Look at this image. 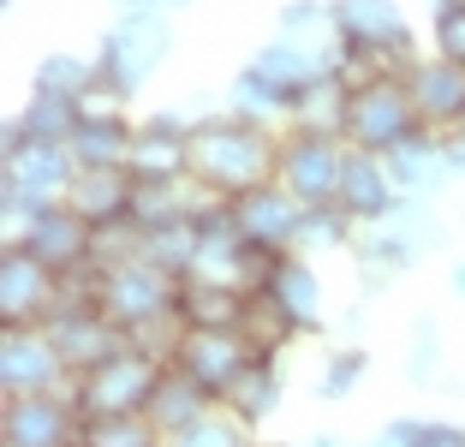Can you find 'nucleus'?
I'll return each instance as SVG.
<instances>
[{"mask_svg":"<svg viewBox=\"0 0 465 447\" xmlns=\"http://www.w3.org/2000/svg\"><path fill=\"white\" fill-rule=\"evenodd\" d=\"M274 167H281V144H274L269 125H251L239 114L192 125V179L215 197H227V204L269 185Z\"/></svg>","mask_w":465,"mask_h":447,"instance_id":"nucleus-1","label":"nucleus"},{"mask_svg":"<svg viewBox=\"0 0 465 447\" xmlns=\"http://www.w3.org/2000/svg\"><path fill=\"white\" fill-rule=\"evenodd\" d=\"M102 311L108 323L125 328V340H143L150 328L179 323L173 304H179V274H167L162 263H150L143 251L125 263H102Z\"/></svg>","mask_w":465,"mask_h":447,"instance_id":"nucleus-2","label":"nucleus"},{"mask_svg":"<svg viewBox=\"0 0 465 447\" xmlns=\"http://www.w3.org/2000/svg\"><path fill=\"white\" fill-rule=\"evenodd\" d=\"M167 48H173V25H167L162 6H125L108 25V36H102L96 66H102L108 84H120L125 95H137L155 78V66L167 60Z\"/></svg>","mask_w":465,"mask_h":447,"instance_id":"nucleus-3","label":"nucleus"},{"mask_svg":"<svg viewBox=\"0 0 465 447\" xmlns=\"http://www.w3.org/2000/svg\"><path fill=\"white\" fill-rule=\"evenodd\" d=\"M418 132V108H411V90H406V72H376L364 78L352 95H346V120L341 137L352 149H370V155H388L400 137Z\"/></svg>","mask_w":465,"mask_h":447,"instance_id":"nucleus-4","label":"nucleus"},{"mask_svg":"<svg viewBox=\"0 0 465 447\" xmlns=\"http://www.w3.org/2000/svg\"><path fill=\"white\" fill-rule=\"evenodd\" d=\"M162 370H167V358L143 353V346H125V353L108 358V364L72 376V400H78L84 418H102V412H143L150 393H155V382H162Z\"/></svg>","mask_w":465,"mask_h":447,"instance_id":"nucleus-5","label":"nucleus"},{"mask_svg":"<svg viewBox=\"0 0 465 447\" xmlns=\"http://www.w3.org/2000/svg\"><path fill=\"white\" fill-rule=\"evenodd\" d=\"M334 6V42L346 55L370 60L382 72H406L411 66V25L400 18L394 0H329Z\"/></svg>","mask_w":465,"mask_h":447,"instance_id":"nucleus-6","label":"nucleus"},{"mask_svg":"<svg viewBox=\"0 0 465 447\" xmlns=\"http://www.w3.org/2000/svg\"><path fill=\"white\" fill-rule=\"evenodd\" d=\"M346 149H352V144L334 137V132H287V137H281V167H274V179H281L304 209L341 204Z\"/></svg>","mask_w":465,"mask_h":447,"instance_id":"nucleus-7","label":"nucleus"},{"mask_svg":"<svg viewBox=\"0 0 465 447\" xmlns=\"http://www.w3.org/2000/svg\"><path fill=\"white\" fill-rule=\"evenodd\" d=\"M78 400L72 388L48 393H6V418H0V447H78Z\"/></svg>","mask_w":465,"mask_h":447,"instance_id":"nucleus-8","label":"nucleus"},{"mask_svg":"<svg viewBox=\"0 0 465 447\" xmlns=\"http://www.w3.org/2000/svg\"><path fill=\"white\" fill-rule=\"evenodd\" d=\"M251 358L257 353H251V340L239 334V328H185L179 346H173V364L185 370L215 406L232 393V382L251 370Z\"/></svg>","mask_w":465,"mask_h":447,"instance_id":"nucleus-9","label":"nucleus"},{"mask_svg":"<svg viewBox=\"0 0 465 447\" xmlns=\"http://www.w3.org/2000/svg\"><path fill=\"white\" fill-rule=\"evenodd\" d=\"M60 304V274L42 257H30L25 244H6L0 257V316L6 328H42Z\"/></svg>","mask_w":465,"mask_h":447,"instance_id":"nucleus-10","label":"nucleus"},{"mask_svg":"<svg viewBox=\"0 0 465 447\" xmlns=\"http://www.w3.org/2000/svg\"><path fill=\"white\" fill-rule=\"evenodd\" d=\"M13 244H25L30 257H42L54 274H72V269H90V263H96V227H90L72 204L36 209Z\"/></svg>","mask_w":465,"mask_h":447,"instance_id":"nucleus-11","label":"nucleus"},{"mask_svg":"<svg viewBox=\"0 0 465 447\" xmlns=\"http://www.w3.org/2000/svg\"><path fill=\"white\" fill-rule=\"evenodd\" d=\"M0 388L6 393L72 388V364L48 328H6V340H0Z\"/></svg>","mask_w":465,"mask_h":447,"instance_id":"nucleus-12","label":"nucleus"},{"mask_svg":"<svg viewBox=\"0 0 465 447\" xmlns=\"http://www.w3.org/2000/svg\"><path fill=\"white\" fill-rule=\"evenodd\" d=\"M42 328H48V334H54V346L66 353L72 376L108 364L114 353H125V346H132V340H125V328L108 323V311H102V304H60V311L48 316Z\"/></svg>","mask_w":465,"mask_h":447,"instance_id":"nucleus-13","label":"nucleus"},{"mask_svg":"<svg viewBox=\"0 0 465 447\" xmlns=\"http://www.w3.org/2000/svg\"><path fill=\"white\" fill-rule=\"evenodd\" d=\"M137 185H162V179H192V125L167 114H150L137 120L132 132V155H125Z\"/></svg>","mask_w":465,"mask_h":447,"instance_id":"nucleus-14","label":"nucleus"},{"mask_svg":"<svg viewBox=\"0 0 465 447\" xmlns=\"http://www.w3.org/2000/svg\"><path fill=\"white\" fill-rule=\"evenodd\" d=\"M232 215H239V227H245L251 244H262V251H299V227H304V204L292 197L281 179H269V185L245 191V197H232Z\"/></svg>","mask_w":465,"mask_h":447,"instance_id":"nucleus-15","label":"nucleus"},{"mask_svg":"<svg viewBox=\"0 0 465 447\" xmlns=\"http://www.w3.org/2000/svg\"><path fill=\"white\" fill-rule=\"evenodd\" d=\"M406 90H411V108H418V125L430 132H460L465 125V66L453 60H411L406 66Z\"/></svg>","mask_w":465,"mask_h":447,"instance_id":"nucleus-16","label":"nucleus"},{"mask_svg":"<svg viewBox=\"0 0 465 447\" xmlns=\"http://www.w3.org/2000/svg\"><path fill=\"white\" fill-rule=\"evenodd\" d=\"M400 185L388 174L382 155H370V149H346V174H341V209L358 221V227H382V221L400 215Z\"/></svg>","mask_w":465,"mask_h":447,"instance_id":"nucleus-17","label":"nucleus"},{"mask_svg":"<svg viewBox=\"0 0 465 447\" xmlns=\"http://www.w3.org/2000/svg\"><path fill=\"white\" fill-rule=\"evenodd\" d=\"M257 293L274 298L304 334H322V274L311 269L304 251H274L269 269H262V281H257Z\"/></svg>","mask_w":465,"mask_h":447,"instance_id":"nucleus-18","label":"nucleus"},{"mask_svg":"<svg viewBox=\"0 0 465 447\" xmlns=\"http://www.w3.org/2000/svg\"><path fill=\"white\" fill-rule=\"evenodd\" d=\"M66 204L78 209L90 227H120V221H132V204H137V179L132 167H78V179H72Z\"/></svg>","mask_w":465,"mask_h":447,"instance_id":"nucleus-19","label":"nucleus"},{"mask_svg":"<svg viewBox=\"0 0 465 447\" xmlns=\"http://www.w3.org/2000/svg\"><path fill=\"white\" fill-rule=\"evenodd\" d=\"M382 162H388V174H394L400 197H430V191H441V179L453 174L448 144H441V132H430V125H418L411 137H400Z\"/></svg>","mask_w":465,"mask_h":447,"instance_id":"nucleus-20","label":"nucleus"},{"mask_svg":"<svg viewBox=\"0 0 465 447\" xmlns=\"http://www.w3.org/2000/svg\"><path fill=\"white\" fill-rule=\"evenodd\" d=\"M245 304H251L245 286L185 274V281H179V304H173V316H179V328H239V323H245Z\"/></svg>","mask_w":465,"mask_h":447,"instance_id":"nucleus-21","label":"nucleus"},{"mask_svg":"<svg viewBox=\"0 0 465 447\" xmlns=\"http://www.w3.org/2000/svg\"><path fill=\"white\" fill-rule=\"evenodd\" d=\"M143 412H150V423H155L162 435H179V430H192V423L203 418V412H215V400H209V393L197 388V382L185 376L179 364H167V370H162V382H155V393H150V406H143Z\"/></svg>","mask_w":465,"mask_h":447,"instance_id":"nucleus-22","label":"nucleus"},{"mask_svg":"<svg viewBox=\"0 0 465 447\" xmlns=\"http://www.w3.org/2000/svg\"><path fill=\"white\" fill-rule=\"evenodd\" d=\"M132 120H84L78 114V132H72V162L78 167H125L132 155Z\"/></svg>","mask_w":465,"mask_h":447,"instance_id":"nucleus-23","label":"nucleus"},{"mask_svg":"<svg viewBox=\"0 0 465 447\" xmlns=\"http://www.w3.org/2000/svg\"><path fill=\"white\" fill-rule=\"evenodd\" d=\"M78 447H167V435L150 423V412H102L78 423Z\"/></svg>","mask_w":465,"mask_h":447,"instance_id":"nucleus-24","label":"nucleus"},{"mask_svg":"<svg viewBox=\"0 0 465 447\" xmlns=\"http://www.w3.org/2000/svg\"><path fill=\"white\" fill-rule=\"evenodd\" d=\"M221 406H227L239 423H262L269 418V412L281 406V370H274V358H251V370L232 382V393L221 400Z\"/></svg>","mask_w":465,"mask_h":447,"instance_id":"nucleus-25","label":"nucleus"},{"mask_svg":"<svg viewBox=\"0 0 465 447\" xmlns=\"http://www.w3.org/2000/svg\"><path fill=\"white\" fill-rule=\"evenodd\" d=\"M6 132H13V137H42V144H72V132H78V102L30 90V108L18 114Z\"/></svg>","mask_w":465,"mask_h":447,"instance_id":"nucleus-26","label":"nucleus"},{"mask_svg":"<svg viewBox=\"0 0 465 447\" xmlns=\"http://www.w3.org/2000/svg\"><path fill=\"white\" fill-rule=\"evenodd\" d=\"M239 334L251 340V353H257V358H274V353H281V346H287V340H299L304 328L292 323V316L281 311L274 298L251 293V304H245V323H239Z\"/></svg>","mask_w":465,"mask_h":447,"instance_id":"nucleus-27","label":"nucleus"},{"mask_svg":"<svg viewBox=\"0 0 465 447\" xmlns=\"http://www.w3.org/2000/svg\"><path fill=\"white\" fill-rule=\"evenodd\" d=\"M227 114H239V120H251V125H274V120H292V102L281 90H269L257 72H239V78H232V95H227Z\"/></svg>","mask_w":465,"mask_h":447,"instance_id":"nucleus-28","label":"nucleus"},{"mask_svg":"<svg viewBox=\"0 0 465 447\" xmlns=\"http://www.w3.org/2000/svg\"><path fill=\"white\" fill-rule=\"evenodd\" d=\"M102 78V66L96 60H78V55H48L36 66V78H30V90H42V95H66V102H78L90 84Z\"/></svg>","mask_w":465,"mask_h":447,"instance_id":"nucleus-29","label":"nucleus"},{"mask_svg":"<svg viewBox=\"0 0 465 447\" xmlns=\"http://www.w3.org/2000/svg\"><path fill=\"white\" fill-rule=\"evenodd\" d=\"M358 221L346 215L341 204H322V209H304V227H299V251H341V244H352Z\"/></svg>","mask_w":465,"mask_h":447,"instance_id":"nucleus-30","label":"nucleus"},{"mask_svg":"<svg viewBox=\"0 0 465 447\" xmlns=\"http://www.w3.org/2000/svg\"><path fill=\"white\" fill-rule=\"evenodd\" d=\"M245 430H251V423H239L232 412H203L192 430L167 435V447H251Z\"/></svg>","mask_w":465,"mask_h":447,"instance_id":"nucleus-31","label":"nucleus"},{"mask_svg":"<svg viewBox=\"0 0 465 447\" xmlns=\"http://www.w3.org/2000/svg\"><path fill=\"white\" fill-rule=\"evenodd\" d=\"M364 370H370L364 346H341V353H329V364H322V376H316V393H322V400H346V393L364 382Z\"/></svg>","mask_w":465,"mask_h":447,"instance_id":"nucleus-32","label":"nucleus"},{"mask_svg":"<svg viewBox=\"0 0 465 447\" xmlns=\"http://www.w3.org/2000/svg\"><path fill=\"white\" fill-rule=\"evenodd\" d=\"M281 36H299V42L334 36V6H322V0H287L281 6Z\"/></svg>","mask_w":465,"mask_h":447,"instance_id":"nucleus-33","label":"nucleus"},{"mask_svg":"<svg viewBox=\"0 0 465 447\" xmlns=\"http://www.w3.org/2000/svg\"><path fill=\"white\" fill-rule=\"evenodd\" d=\"M436 55L465 66V6H436Z\"/></svg>","mask_w":465,"mask_h":447,"instance_id":"nucleus-34","label":"nucleus"},{"mask_svg":"<svg viewBox=\"0 0 465 447\" xmlns=\"http://www.w3.org/2000/svg\"><path fill=\"white\" fill-rule=\"evenodd\" d=\"M406 376H418V382L436 376V323H418V334H411V358H406Z\"/></svg>","mask_w":465,"mask_h":447,"instance_id":"nucleus-35","label":"nucleus"},{"mask_svg":"<svg viewBox=\"0 0 465 447\" xmlns=\"http://www.w3.org/2000/svg\"><path fill=\"white\" fill-rule=\"evenodd\" d=\"M418 447H465V430H460V423L424 418V430H418Z\"/></svg>","mask_w":465,"mask_h":447,"instance_id":"nucleus-36","label":"nucleus"},{"mask_svg":"<svg viewBox=\"0 0 465 447\" xmlns=\"http://www.w3.org/2000/svg\"><path fill=\"white\" fill-rule=\"evenodd\" d=\"M418 430H424L418 418H394V423H388V430L376 435L370 447H418Z\"/></svg>","mask_w":465,"mask_h":447,"instance_id":"nucleus-37","label":"nucleus"},{"mask_svg":"<svg viewBox=\"0 0 465 447\" xmlns=\"http://www.w3.org/2000/svg\"><path fill=\"white\" fill-rule=\"evenodd\" d=\"M441 144H448V167H453V174H465V125H460V132H448Z\"/></svg>","mask_w":465,"mask_h":447,"instance_id":"nucleus-38","label":"nucleus"},{"mask_svg":"<svg viewBox=\"0 0 465 447\" xmlns=\"http://www.w3.org/2000/svg\"><path fill=\"white\" fill-rule=\"evenodd\" d=\"M453 293L465 298V263H453Z\"/></svg>","mask_w":465,"mask_h":447,"instance_id":"nucleus-39","label":"nucleus"},{"mask_svg":"<svg viewBox=\"0 0 465 447\" xmlns=\"http://www.w3.org/2000/svg\"><path fill=\"white\" fill-rule=\"evenodd\" d=\"M304 447H341V442H334V435H316V442H304Z\"/></svg>","mask_w":465,"mask_h":447,"instance_id":"nucleus-40","label":"nucleus"},{"mask_svg":"<svg viewBox=\"0 0 465 447\" xmlns=\"http://www.w3.org/2000/svg\"><path fill=\"white\" fill-rule=\"evenodd\" d=\"M125 6H167V0H125Z\"/></svg>","mask_w":465,"mask_h":447,"instance_id":"nucleus-41","label":"nucleus"},{"mask_svg":"<svg viewBox=\"0 0 465 447\" xmlns=\"http://www.w3.org/2000/svg\"><path fill=\"white\" fill-rule=\"evenodd\" d=\"M436 6H465V0H436Z\"/></svg>","mask_w":465,"mask_h":447,"instance_id":"nucleus-42","label":"nucleus"}]
</instances>
